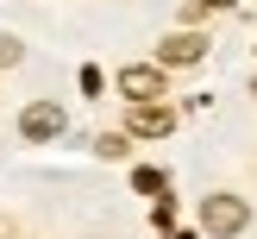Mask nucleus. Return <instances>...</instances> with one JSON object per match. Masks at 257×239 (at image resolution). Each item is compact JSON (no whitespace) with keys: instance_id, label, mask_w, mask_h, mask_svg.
Masks as SVG:
<instances>
[{"instance_id":"9","label":"nucleus","mask_w":257,"mask_h":239,"mask_svg":"<svg viewBox=\"0 0 257 239\" xmlns=\"http://www.w3.org/2000/svg\"><path fill=\"white\" fill-rule=\"evenodd\" d=\"M195 7H201V13H220V7H232V0H195Z\"/></svg>"},{"instance_id":"11","label":"nucleus","mask_w":257,"mask_h":239,"mask_svg":"<svg viewBox=\"0 0 257 239\" xmlns=\"http://www.w3.org/2000/svg\"><path fill=\"white\" fill-rule=\"evenodd\" d=\"M251 95H257V82H251Z\"/></svg>"},{"instance_id":"10","label":"nucleus","mask_w":257,"mask_h":239,"mask_svg":"<svg viewBox=\"0 0 257 239\" xmlns=\"http://www.w3.org/2000/svg\"><path fill=\"white\" fill-rule=\"evenodd\" d=\"M170 239H195V233H170Z\"/></svg>"},{"instance_id":"8","label":"nucleus","mask_w":257,"mask_h":239,"mask_svg":"<svg viewBox=\"0 0 257 239\" xmlns=\"http://www.w3.org/2000/svg\"><path fill=\"white\" fill-rule=\"evenodd\" d=\"M19 57H25V50H19V38H7V32H0V69H13Z\"/></svg>"},{"instance_id":"1","label":"nucleus","mask_w":257,"mask_h":239,"mask_svg":"<svg viewBox=\"0 0 257 239\" xmlns=\"http://www.w3.org/2000/svg\"><path fill=\"white\" fill-rule=\"evenodd\" d=\"M245 220H251V208L238 195H207L201 201V226H207L213 239H232V233H245Z\"/></svg>"},{"instance_id":"7","label":"nucleus","mask_w":257,"mask_h":239,"mask_svg":"<svg viewBox=\"0 0 257 239\" xmlns=\"http://www.w3.org/2000/svg\"><path fill=\"white\" fill-rule=\"evenodd\" d=\"M132 183H138V195H163V170H138Z\"/></svg>"},{"instance_id":"4","label":"nucleus","mask_w":257,"mask_h":239,"mask_svg":"<svg viewBox=\"0 0 257 239\" xmlns=\"http://www.w3.org/2000/svg\"><path fill=\"white\" fill-rule=\"evenodd\" d=\"M119 95L125 101H157L163 95V69H157V63H132V69H119Z\"/></svg>"},{"instance_id":"6","label":"nucleus","mask_w":257,"mask_h":239,"mask_svg":"<svg viewBox=\"0 0 257 239\" xmlns=\"http://www.w3.org/2000/svg\"><path fill=\"white\" fill-rule=\"evenodd\" d=\"M94 151H100V157H125L132 138H125V132H107V138H94Z\"/></svg>"},{"instance_id":"3","label":"nucleus","mask_w":257,"mask_h":239,"mask_svg":"<svg viewBox=\"0 0 257 239\" xmlns=\"http://www.w3.org/2000/svg\"><path fill=\"white\" fill-rule=\"evenodd\" d=\"M170 126H176V113L163 107V101H132L125 132H138V138H170Z\"/></svg>"},{"instance_id":"5","label":"nucleus","mask_w":257,"mask_h":239,"mask_svg":"<svg viewBox=\"0 0 257 239\" xmlns=\"http://www.w3.org/2000/svg\"><path fill=\"white\" fill-rule=\"evenodd\" d=\"M201 57H207V38H201V32H170L157 44V63H163V69H170V63H201Z\"/></svg>"},{"instance_id":"2","label":"nucleus","mask_w":257,"mask_h":239,"mask_svg":"<svg viewBox=\"0 0 257 239\" xmlns=\"http://www.w3.org/2000/svg\"><path fill=\"white\" fill-rule=\"evenodd\" d=\"M63 120H69V113H63L57 101H32V107L19 113V138L44 145V138H57V132H63Z\"/></svg>"}]
</instances>
